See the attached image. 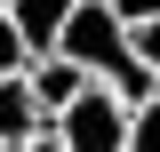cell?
<instances>
[{
	"mask_svg": "<svg viewBox=\"0 0 160 152\" xmlns=\"http://www.w3.org/2000/svg\"><path fill=\"white\" fill-rule=\"evenodd\" d=\"M40 128H56V120L40 112V96H32V72H16V80H0V144L8 152H24Z\"/></svg>",
	"mask_w": 160,
	"mask_h": 152,
	"instance_id": "7a4b0ae2",
	"label": "cell"
},
{
	"mask_svg": "<svg viewBox=\"0 0 160 152\" xmlns=\"http://www.w3.org/2000/svg\"><path fill=\"white\" fill-rule=\"evenodd\" d=\"M112 8H120L128 24H152V16H160V0H112Z\"/></svg>",
	"mask_w": 160,
	"mask_h": 152,
	"instance_id": "ba28073f",
	"label": "cell"
},
{
	"mask_svg": "<svg viewBox=\"0 0 160 152\" xmlns=\"http://www.w3.org/2000/svg\"><path fill=\"white\" fill-rule=\"evenodd\" d=\"M24 152H72V144H64L56 128H40V136H32V144H24Z\"/></svg>",
	"mask_w": 160,
	"mask_h": 152,
	"instance_id": "9c48e42d",
	"label": "cell"
},
{
	"mask_svg": "<svg viewBox=\"0 0 160 152\" xmlns=\"http://www.w3.org/2000/svg\"><path fill=\"white\" fill-rule=\"evenodd\" d=\"M72 8H80V0H8V16L24 24L32 56H56V40H64V24H72Z\"/></svg>",
	"mask_w": 160,
	"mask_h": 152,
	"instance_id": "277c9868",
	"label": "cell"
},
{
	"mask_svg": "<svg viewBox=\"0 0 160 152\" xmlns=\"http://www.w3.org/2000/svg\"><path fill=\"white\" fill-rule=\"evenodd\" d=\"M0 152H8V144H0Z\"/></svg>",
	"mask_w": 160,
	"mask_h": 152,
	"instance_id": "30bf717a",
	"label": "cell"
},
{
	"mask_svg": "<svg viewBox=\"0 0 160 152\" xmlns=\"http://www.w3.org/2000/svg\"><path fill=\"white\" fill-rule=\"evenodd\" d=\"M128 128H136V112H128L104 80H96V88H88L72 112L56 120V136H64L72 152H128Z\"/></svg>",
	"mask_w": 160,
	"mask_h": 152,
	"instance_id": "6da1fadb",
	"label": "cell"
},
{
	"mask_svg": "<svg viewBox=\"0 0 160 152\" xmlns=\"http://www.w3.org/2000/svg\"><path fill=\"white\" fill-rule=\"evenodd\" d=\"M128 32H136V56L160 72V16H152V24H128Z\"/></svg>",
	"mask_w": 160,
	"mask_h": 152,
	"instance_id": "52a82bcc",
	"label": "cell"
},
{
	"mask_svg": "<svg viewBox=\"0 0 160 152\" xmlns=\"http://www.w3.org/2000/svg\"><path fill=\"white\" fill-rule=\"evenodd\" d=\"M88 88H96V80L80 72L72 56H40V64H32V96H40V112H48V120H64Z\"/></svg>",
	"mask_w": 160,
	"mask_h": 152,
	"instance_id": "3957f363",
	"label": "cell"
},
{
	"mask_svg": "<svg viewBox=\"0 0 160 152\" xmlns=\"http://www.w3.org/2000/svg\"><path fill=\"white\" fill-rule=\"evenodd\" d=\"M32 40H24V24L8 16V0H0V80H16V72H32Z\"/></svg>",
	"mask_w": 160,
	"mask_h": 152,
	"instance_id": "5b68a950",
	"label": "cell"
},
{
	"mask_svg": "<svg viewBox=\"0 0 160 152\" xmlns=\"http://www.w3.org/2000/svg\"><path fill=\"white\" fill-rule=\"evenodd\" d=\"M128 152H160V96L136 112V128H128Z\"/></svg>",
	"mask_w": 160,
	"mask_h": 152,
	"instance_id": "8992f818",
	"label": "cell"
}]
</instances>
